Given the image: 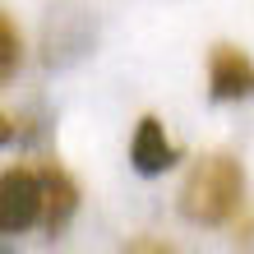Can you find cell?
Here are the masks:
<instances>
[{
  "label": "cell",
  "instance_id": "obj_2",
  "mask_svg": "<svg viewBox=\"0 0 254 254\" xmlns=\"http://www.w3.org/2000/svg\"><path fill=\"white\" fill-rule=\"evenodd\" d=\"M42 213V190L33 167H9L0 171V236H19Z\"/></svg>",
  "mask_w": 254,
  "mask_h": 254
},
{
  "label": "cell",
  "instance_id": "obj_1",
  "mask_svg": "<svg viewBox=\"0 0 254 254\" xmlns=\"http://www.w3.org/2000/svg\"><path fill=\"white\" fill-rule=\"evenodd\" d=\"M245 203V167L231 153H208L190 167L181 185V213L199 227H222Z\"/></svg>",
  "mask_w": 254,
  "mask_h": 254
},
{
  "label": "cell",
  "instance_id": "obj_10",
  "mask_svg": "<svg viewBox=\"0 0 254 254\" xmlns=\"http://www.w3.org/2000/svg\"><path fill=\"white\" fill-rule=\"evenodd\" d=\"M0 254H5V250H0Z\"/></svg>",
  "mask_w": 254,
  "mask_h": 254
},
{
  "label": "cell",
  "instance_id": "obj_5",
  "mask_svg": "<svg viewBox=\"0 0 254 254\" xmlns=\"http://www.w3.org/2000/svg\"><path fill=\"white\" fill-rule=\"evenodd\" d=\"M176 157H181V148L171 143L167 125L157 121V116H139V125H134V139H129V162L139 176H162L176 167Z\"/></svg>",
  "mask_w": 254,
  "mask_h": 254
},
{
  "label": "cell",
  "instance_id": "obj_8",
  "mask_svg": "<svg viewBox=\"0 0 254 254\" xmlns=\"http://www.w3.org/2000/svg\"><path fill=\"white\" fill-rule=\"evenodd\" d=\"M236 245H241V250H254V217L241 222V231H236Z\"/></svg>",
  "mask_w": 254,
  "mask_h": 254
},
{
  "label": "cell",
  "instance_id": "obj_3",
  "mask_svg": "<svg viewBox=\"0 0 254 254\" xmlns=\"http://www.w3.org/2000/svg\"><path fill=\"white\" fill-rule=\"evenodd\" d=\"M208 97L213 102H245L254 97V61L231 47V42H217L208 51Z\"/></svg>",
  "mask_w": 254,
  "mask_h": 254
},
{
  "label": "cell",
  "instance_id": "obj_4",
  "mask_svg": "<svg viewBox=\"0 0 254 254\" xmlns=\"http://www.w3.org/2000/svg\"><path fill=\"white\" fill-rule=\"evenodd\" d=\"M37 171V190H42V213L37 222L47 227L51 236H61L69 227V217L79 213V185H74V176L65 167H56V162H42Z\"/></svg>",
  "mask_w": 254,
  "mask_h": 254
},
{
  "label": "cell",
  "instance_id": "obj_7",
  "mask_svg": "<svg viewBox=\"0 0 254 254\" xmlns=\"http://www.w3.org/2000/svg\"><path fill=\"white\" fill-rule=\"evenodd\" d=\"M125 254H176L162 236H134V241L125 245Z\"/></svg>",
  "mask_w": 254,
  "mask_h": 254
},
{
  "label": "cell",
  "instance_id": "obj_9",
  "mask_svg": "<svg viewBox=\"0 0 254 254\" xmlns=\"http://www.w3.org/2000/svg\"><path fill=\"white\" fill-rule=\"evenodd\" d=\"M9 139H14V121H9V116H5V111H0V148H5Z\"/></svg>",
  "mask_w": 254,
  "mask_h": 254
},
{
  "label": "cell",
  "instance_id": "obj_6",
  "mask_svg": "<svg viewBox=\"0 0 254 254\" xmlns=\"http://www.w3.org/2000/svg\"><path fill=\"white\" fill-rule=\"evenodd\" d=\"M19 65H23V37L14 28V19L0 9V83H9L19 74Z\"/></svg>",
  "mask_w": 254,
  "mask_h": 254
}]
</instances>
